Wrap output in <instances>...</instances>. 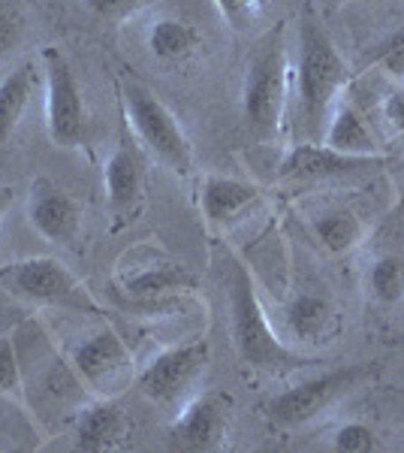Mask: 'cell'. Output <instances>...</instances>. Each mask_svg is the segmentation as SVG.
Instances as JSON below:
<instances>
[{
	"instance_id": "6da1fadb",
	"label": "cell",
	"mask_w": 404,
	"mask_h": 453,
	"mask_svg": "<svg viewBox=\"0 0 404 453\" xmlns=\"http://www.w3.org/2000/svg\"><path fill=\"white\" fill-rule=\"evenodd\" d=\"M347 85V64L335 49L332 36L314 16V10H302L299 16V115L308 142H323L329 112Z\"/></svg>"
},
{
	"instance_id": "7a4b0ae2",
	"label": "cell",
	"mask_w": 404,
	"mask_h": 453,
	"mask_svg": "<svg viewBox=\"0 0 404 453\" xmlns=\"http://www.w3.org/2000/svg\"><path fill=\"white\" fill-rule=\"evenodd\" d=\"M226 299H230V324H232V342H236L239 357L251 369L269 372V375H284V372L311 366V357L286 348L275 335L269 324V314L263 309L260 296L254 290V281L248 269L236 257H230L224 273Z\"/></svg>"
},
{
	"instance_id": "3957f363",
	"label": "cell",
	"mask_w": 404,
	"mask_h": 453,
	"mask_svg": "<svg viewBox=\"0 0 404 453\" xmlns=\"http://www.w3.org/2000/svg\"><path fill=\"white\" fill-rule=\"evenodd\" d=\"M118 91L127 124L133 130L136 142L145 149V155L154 157L160 166H166L175 175L194 173V145H190L185 127L175 119L172 109L149 85H142L133 76H124Z\"/></svg>"
},
{
	"instance_id": "277c9868",
	"label": "cell",
	"mask_w": 404,
	"mask_h": 453,
	"mask_svg": "<svg viewBox=\"0 0 404 453\" xmlns=\"http://www.w3.org/2000/svg\"><path fill=\"white\" fill-rule=\"evenodd\" d=\"M286 91H290V61L284 46V25L260 36L248 58L245 85H241V112L251 130L275 136L284 124Z\"/></svg>"
},
{
	"instance_id": "5b68a950",
	"label": "cell",
	"mask_w": 404,
	"mask_h": 453,
	"mask_svg": "<svg viewBox=\"0 0 404 453\" xmlns=\"http://www.w3.org/2000/svg\"><path fill=\"white\" fill-rule=\"evenodd\" d=\"M0 290L34 305L70 309L79 314H103L85 284L57 257H25L0 263Z\"/></svg>"
},
{
	"instance_id": "8992f818",
	"label": "cell",
	"mask_w": 404,
	"mask_h": 453,
	"mask_svg": "<svg viewBox=\"0 0 404 453\" xmlns=\"http://www.w3.org/2000/svg\"><path fill=\"white\" fill-rule=\"evenodd\" d=\"M362 378H371V369L344 366V369L320 372V375L305 378V381L275 393V396L263 405V414H266V420L278 429H299V426H305V423L317 420L323 411H329V408H332L344 393L354 390Z\"/></svg>"
},
{
	"instance_id": "52a82bcc",
	"label": "cell",
	"mask_w": 404,
	"mask_h": 453,
	"mask_svg": "<svg viewBox=\"0 0 404 453\" xmlns=\"http://www.w3.org/2000/svg\"><path fill=\"white\" fill-rule=\"evenodd\" d=\"M103 191H106L109 230L112 233L127 230L142 215L145 191H149V155L136 142L127 121H124L118 142L103 166Z\"/></svg>"
},
{
	"instance_id": "ba28073f",
	"label": "cell",
	"mask_w": 404,
	"mask_h": 453,
	"mask_svg": "<svg viewBox=\"0 0 404 453\" xmlns=\"http://www.w3.org/2000/svg\"><path fill=\"white\" fill-rule=\"evenodd\" d=\"M211 363V345L205 339L164 348L136 375V387L145 399L157 405H185L194 396Z\"/></svg>"
},
{
	"instance_id": "9c48e42d",
	"label": "cell",
	"mask_w": 404,
	"mask_h": 453,
	"mask_svg": "<svg viewBox=\"0 0 404 453\" xmlns=\"http://www.w3.org/2000/svg\"><path fill=\"white\" fill-rule=\"evenodd\" d=\"M42 73H46V124L49 140L57 149H79L88 134V112L79 79L72 73L67 55L57 46H46L40 52Z\"/></svg>"
},
{
	"instance_id": "30bf717a",
	"label": "cell",
	"mask_w": 404,
	"mask_h": 453,
	"mask_svg": "<svg viewBox=\"0 0 404 453\" xmlns=\"http://www.w3.org/2000/svg\"><path fill=\"white\" fill-rule=\"evenodd\" d=\"M72 369H76L79 381H85L97 396H121L136 378L133 369V354L124 345V339L115 330H100L88 335L85 342H79L72 348L70 357Z\"/></svg>"
},
{
	"instance_id": "8fae6325",
	"label": "cell",
	"mask_w": 404,
	"mask_h": 453,
	"mask_svg": "<svg viewBox=\"0 0 404 453\" xmlns=\"http://www.w3.org/2000/svg\"><path fill=\"white\" fill-rule=\"evenodd\" d=\"M232 423V399L224 393H200L181 405L169 426V444L179 450H220Z\"/></svg>"
},
{
	"instance_id": "7c38bea8",
	"label": "cell",
	"mask_w": 404,
	"mask_h": 453,
	"mask_svg": "<svg viewBox=\"0 0 404 453\" xmlns=\"http://www.w3.org/2000/svg\"><path fill=\"white\" fill-rule=\"evenodd\" d=\"M82 203L72 196L67 188H61L55 179L31 181V194H27V221L49 245L76 248L82 236Z\"/></svg>"
},
{
	"instance_id": "4fadbf2b",
	"label": "cell",
	"mask_w": 404,
	"mask_h": 453,
	"mask_svg": "<svg viewBox=\"0 0 404 453\" xmlns=\"http://www.w3.org/2000/svg\"><path fill=\"white\" fill-rule=\"evenodd\" d=\"M386 157H354L329 149L323 142H296L278 164V181H326L338 175H354L384 166Z\"/></svg>"
},
{
	"instance_id": "5bb4252c",
	"label": "cell",
	"mask_w": 404,
	"mask_h": 453,
	"mask_svg": "<svg viewBox=\"0 0 404 453\" xmlns=\"http://www.w3.org/2000/svg\"><path fill=\"white\" fill-rule=\"evenodd\" d=\"M118 284L133 303L151 305L164 303L169 296L190 294L196 288V279L181 263L169 257H149L133 263V266H124L118 273Z\"/></svg>"
},
{
	"instance_id": "9a60e30c",
	"label": "cell",
	"mask_w": 404,
	"mask_h": 453,
	"mask_svg": "<svg viewBox=\"0 0 404 453\" xmlns=\"http://www.w3.org/2000/svg\"><path fill=\"white\" fill-rule=\"evenodd\" d=\"M133 435V420L118 405V399L100 396L88 402L76 414V450L82 453H109L121 450L130 444Z\"/></svg>"
},
{
	"instance_id": "2e32d148",
	"label": "cell",
	"mask_w": 404,
	"mask_h": 453,
	"mask_svg": "<svg viewBox=\"0 0 404 453\" xmlns=\"http://www.w3.org/2000/svg\"><path fill=\"white\" fill-rule=\"evenodd\" d=\"M284 324L302 345H332L344 333V318L329 296L296 294L284 305Z\"/></svg>"
},
{
	"instance_id": "e0dca14e",
	"label": "cell",
	"mask_w": 404,
	"mask_h": 453,
	"mask_svg": "<svg viewBox=\"0 0 404 453\" xmlns=\"http://www.w3.org/2000/svg\"><path fill=\"white\" fill-rule=\"evenodd\" d=\"M263 191L256 185L236 175H205L200 185V209L209 226H226L239 218H245L256 203H260Z\"/></svg>"
},
{
	"instance_id": "ac0fdd59",
	"label": "cell",
	"mask_w": 404,
	"mask_h": 453,
	"mask_svg": "<svg viewBox=\"0 0 404 453\" xmlns=\"http://www.w3.org/2000/svg\"><path fill=\"white\" fill-rule=\"evenodd\" d=\"M145 46L151 58L164 67H181L202 49V34L194 21L181 16H160L149 25Z\"/></svg>"
},
{
	"instance_id": "d6986e66",
	"label": "cell",
	"mask_w": 404,
	"mask_h": 453,
	"mask_svg": "<svg viewBox=\"0 0 404 453\" xmlns=\"http://www.w3.org/2000/svg\"><path fill=\"white\" fill-rule=\"evenodd\" d=\"M323 145L354 157H377V136L371 134L369 121L362 112L350 104L347 97H338V104L329 112L326 130H323Z\"/></svg>"
},
{
	"instance_id": "ffe728a7",
	"label": "cell",
	"mask_w": 404,
	"mask_h": 453,
	"mask_svg": "<svg viewBox=\"0 0 404 453\" xmlns=\"http://www.w3.org/2000/svg\"><path fill=\"white\" fill-rule=\"evenodd\" d=\"M34 82V64H19L16 70H10L0 79V151L10 145L21 115H25L27 104H31Z\"/></svg>"
},
{
	"instance_id": "44dd1931",
	"label": "cell",
	"mask_w": 404,
	"mask_h": 453,
	"mask_svg": "<svg viewBox=\"0 0 404 453\" xmlns=\"http://www.w3.org/2000/svg\"><path fill=\"white\" fill-rule=\"evenodd\" d=\"M311 233L329 254H347L365 239V224L354 209H329L311 218Z\"/></svg>"
},
{
	"instance_id": "7402d4cb",
	"label": "cell",
	"mask_w": 404,
	"mask_h": 453,
	"mask_svg": "<svg viewBox=\"0 0 404 453\" xmlns=\"http://www.w3.org/2000/svg\"><path fill=\"white\" fill-rule=\"evenodd\" d=\"M365 290L377 305L393 309L404 299V257L399 254H377L365 273Z\"/></svg>"
},
{
	"instance_id": "603a6c76",
	"label": "cell",
	"mask_w": 404,
	"mask_h": 453,
	"mask_svg": "<svg viewBox=\"0 0 404 453\" xmlns=\"http://www.w3.org/2000/svg\"><path fill=\"white\" fill-rule=\"evenodd\" d=\"M332 448L338 453H371L380 450V438L369 423L350 420L344 426H338V433L332 435Z\"/></svg>"
},
{
	"instance_id": "cb8c5ba5",
	"label": "cell",
	"mask_w": 404,
	"mask_h": 453,
	"mask_svg": "<svg viewBox=\"0 0 404 453\" xmlns=\"http://www.w3.org/2000/svg\"><path fill=\"white\" fill-rule=\"evenodd\" d=\"M0 393L21 399V363L12 335H0Z\"/></svg>"
},
{
	"instance_id": "d4e9b609",
	"label": "cell",
	"mask_w": 404,
	"mask_h": 453,
	"mask_svg": "<svg viewBox=\"0 0 404 453\" xmlns=\"http://www.w3.org/2000/svg\"><path fill=\"white\" fill-rule=\"evenodd\" d=\"M217 16L226 21L236 34L251 31L263 12V0H215Z\"/></svg>"
},
{
	"instance_id": "484cf974",
	"label": "cell",
	"mask_w": 404,
	"mask_h": 453,
	"mask_svg": "<svg viewBox=\"0 0 404 453\" xmlns=\"http://www.w3.org/2000/svg\"><path fill=\"white\" fill-rule=\"evenodd\" d=\"M374 64H377L380 70L386 73V76L399 79L404 85V27L399 34H393L384 46L377 49V55H374Z\"/></svg>"
},
{
	"instance_id": "4316f807",
	"label": "cell",
	"mask_w": 404,
	"mask_h": 453,
	"mask_svg": "<svg viewBox=\"0 0 404 453\" xmlns=\"http://www.w3.org/2000/svg\"><path fill=\"white\" fill-rule=\"evenodd\" d=\"M21 36H25V19L16 6L0 4V55H10L19 49Z\"/></svg>"
},
{
	"instance_id": "83f0119b",
	"label": "cell",
	"mask_w": 404,
	"mask_h": 453,
	"mask_svg": "<svg viewBox=\"0 0 404 453\" xmlns=\"http://www.w3.org/2000/svg\"><path fill=\"white\" fill-rule=\"evenodd\" d=\"M380 112H384V121H386V127L393 130V136L404 140V85L393 88V91L386 94Z\"/></svg>"
},
{
	"instance_id": "f1b7e54d",
	"label": "cell",
	"mask_w": 404,
	"mask_h": 453,
	"mask_svg": "<svg viewBox=\"0 0 404 453\" xmlns=\"http://www.w3.org/2000/svg\"><path fill=\"white\" fill-rule=\"evenodd\" d=\"M85 6L94 12V16H103V19H112V16H121L133 6V0H85Z\"/></svg>"
},
{
	"instance_id": "f546056e",
	"label": "cell",
	"mask_w": 404,
	"mask_h": 453,
	"mask_svg": "<svg viewBox=\"0 0 404 453\" xmlns=\"http://www.w3.org/2000/svg\"><path fill=\"white\" fill-rule=\"evenodd\" d=\"M12 200H16V191H12L10 185H0V221H4V215L10 211Z\"/></svg>"
},
{
	"instance_id": "4dcf8cb0",
	"label": "cell",
	"mask_w": 404,
	"mask_h": 453,
	"mask_svg": "<svg viewBox=\"0 0 404 453\" xmlns=\"http://www.w3.org/2000/svg\"><path fill=\"white\" fill-rule=\"evenodd\" d=\"M317 4H320L326 12H332V10H338V6H341V0H317Z\"/></svg>"
}]
</instances>
